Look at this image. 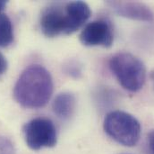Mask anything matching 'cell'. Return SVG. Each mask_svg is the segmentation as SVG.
<instances>
[{
    "label": "cell",
    "instance_id": "obj_9",
    "mask_svg": "<svg viewBox=\"0 0 154 154\" xmlns=\"http://www.w3.org/2000/svg\"><path fill=\"white\" fill-rule=\"evenodd\" d=\"M14 27L5 14H0V48L10 46L14 41Z\"/></svg>",
    "mask_w": 154,
    "mask_h": 154
},
{
    "label": "cell",
    "instance_id": "obj_11",
    "mask_svg": "<svg viewBox=\"0 0 154 154\" xmlns=\"http://www.w3.org/2000/svg\"><path fill=\"white\" fill-rule=\"evenodd\" d=\"M67 73H69L72 77H78L79 75H81V68L80 66L76 64V63H70L69 66H67V70H66Z\"/></svg>",
    "mask_w": 154,
    "mask_h": 154
},
{
    "label": "cell",
    "instance_id": "obj_6",
    "mask_svg": "<svg viewBox=\"0 0 154 154\" xmlns=\"http://www.w3.org/2000/svg\"><path fill=\"white\" fill-rule=\"evenodd\" d=\"M80 41L84 46L88 47H111L114 41L112 25L105 19L92 21L82 29Z\"/></svg>",
    "mask_w": 154,
    "mask_h": 154
},
{
    "label": "cell",
    "instance_id": "obj_7",
    "mask_svg": "<svg viewBox=\"0 0 154 154\" xmlns=\"http://www.w3.org/2000/svg\"><path fill=\"white\" fill-rule=\"evenodd\" d=\"M107 4L120 16L141 22L154 21L152 10L143 3L136 1H109Z\"/></svg>",
    "mask_w": 154,
    "mask_h": 154
},
{
    "label": "cell",
    "instance_id": "obj_14",
    "mask_svg": "<svg viewBox=\"0 0 154 154\" xmlns=\"http://www.w3.org/2000/svg\"><path fill=\"white\" fill-rule=\"evenodd\" d=\"M6 4H7V2H6V1H3V0H1V1H0V14H2L1 12L5 8Z\"/></svg>",
    "mask_w": 154,
    "mask_h": 154
},
{
    "label": "cell",
    "instance_id": "obj_13",
    "mask_svg": "<svg viewBox=\"0 0 154 154\" xmlns=\"http://www.w3.org/2000/svg\"><path fill=\"white\" fill-rule=\"evenodd\" d=\"M7 67H8L7 61H6L5 57L0 52V76H2L4 73H5Z\"/></svg>",
    "mask_w": 154,
    "mask_h": 154
},
{
    "label": "cell",
    "instance_id": "obj_5",
    "mask_svg": "<svg viewBox=\"0 0 154 154\" xmlns=\"http://www.w3.org/2000/svg\"><path fill=\"white\" fill-rule=\"evenodd\" d=\"M27 146L34 151L51 148L57 144V130L53 122L45 117H37L26 123L23 128Z\"/></svg>",
    "mask_w": 154,
    "mask_h": 154
},
{
    "label": "cell",
    "instance_id": "obj_12",
    "mask_svg": "<svg viewBox=\"0 0 154 154\" xmlns=\"http://www.w3.org/2000/svg\"><path fill=\"white\" fill-rule=\"evenodd\" d=\"M147 147H148V153L154 154V130L152 131L148 135Z\"/></svg>",
    "mask_w": 154,
    "mask_h": 154
},
{
    "label": "cell",
    "instance_id": "obj_3",
    "mask_svg": "<svg viewBox=\"0 0 154 154\" xmlns=\"http://www.w3.org/2000/svg\"><path fill=\"white\" fill-rule=\"evenodd\" d=\"M109 68L125 89L137 92L143 87L146 69L143 62L136 56L129 52H118L110 59Z\"/></svg>",
    "mask_w": 154,
    "mask_h": 154
},
{
    "label": "cell",
    "instance_id": "obj_8",
    "mask_svg": "<svg viewBox=\"0 0 154 154\" xmlns=\"http://www.w3.org/2000/svg\"><path fill=\"white\" fill-rule=\"evenodd\" d=\"M75 106V97L70 92H62L58 94L52 104V109L55 115L64 120L68 119L73 116Z\"/></svg>",
    "mask_w": 154,
    "mask_h": 154
},
{
    "label": "cell",
    "instance_id": "obj_2",
    "mask_svg": "<svg viewBox=\"0 0 154 154\" xmlns=\"http://www.w3.org/2000/svg\"><path fill=\"white\" fill-rule=\"evenodd\" d=\"M53 87L49 71L43 66L31 65L22 72L16 81L14 97L24 108H40L49 101Z\"/></svg>",
    "mask_w": 154,
    "mask_h": 154
},
{
    "label": "cell",
    "instance_id": "obj_1",
    "mask_svg": "<svg viewBox=\"0 0 154 154\" xmlns=\"http://www.w3.org/2000/svg\"><path fill=\"white\" fill-rule=\"evenodd\" d=\"M91 9L83 1L54 3L40 16V29L47 37L69 35L79 30L90 18Z\"/></svg>",
    "mask_w": 154,
    "mask_h": 154
},
{
    "label": "cell",
    "instance_id": "obj_10",
    "mask_svg": "<svg viewBox=\"0 0 154 154\" xmlns=\"http://www.w3.org/2000/svg\"><path fill=\"white\" fill-rule=\"evenodd\" d=\"M0 154H15L13 143L6 137L0 134Z\"/></svg>",
    "mask_w": 154,
    "mask_h": 154
},
{
    "label": "cell",
    "instance_id": "obj_4",
    "mask_svg": "<svg viewBox=\"0 0 154 154\" xmlns=\"http://www.w3.org/2000/svg\"><path fill=\"white\" fill-rule=\"evenodd\" d=\"M103 127L109 137L124 146H134L140 140L141 124L134 116L126 112L117 110L109 113Z\"/></svg>",
    "mask_w": 154,
    "mask_h": 154
}]
</instances>
